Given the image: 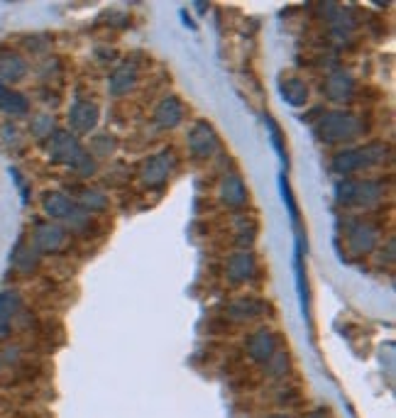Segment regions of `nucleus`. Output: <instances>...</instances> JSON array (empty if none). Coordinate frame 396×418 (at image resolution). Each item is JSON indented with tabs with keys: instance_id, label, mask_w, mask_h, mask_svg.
<instances>
[{
	"instance_id": "c756f323",
	"label": "nucleus",
	"mask_w": 396,
	"mask_h": 418,
	"mask_svg": "<svg viewBox=\"0 0 396 418\" xmlns=\"http://www.w3.org/2000/svg\"><path fill=\"white\" fill-rule=\"evenodd\" d=\"M10 330H13V316H8V314L0 311V340H8Z\"/></svg>"
},
{
	"instance_id": "bb28decb",
	"label": "nucleus",
	"mask_w": 396,
	"mask_h": 418,
	"mask_svg": "<svg viewBox=\"0 0 396 418\" xmlns=\"http://www.w3.org/2000/svg\"><path fill=\"white\" fill-rule=\"evenodd\" d=\"M267 128H269V135H272V142H274L276 152H279V155L284 157V162H286V150H284V135H281L279 125L274 123V118H269V115H267Z\"/></svg>"
},
{
	"instance_id": "aec40b11",
	"label": "nucleus",
	"mask_w": 396,
	"mask_h": 418,
	"mask_svg": "<svg viewBox=\"0 0 396 418\" xmlns=\"http://www.w3.org/2000/svg\"><path fill=\"white\" fill-rule=\"evenodd\" d=\"M279 93L289 105H293V108L308 103V86H306V81L298 76H284L279 81Z\"/></svg>"
},
{
	"instance_id": "f257e3e1",
	"label": "nucleus",
	"mask_w": 396,
	"mask_h": 418,
	"mask_svg": "<svg viewBox=\"0 0 396 418\" xmlns=\"http://www.w3.org/2000/svg\"><path fill=\"white\" fill-rule=\"evenodd\" d=\"M367 130V123L357 113L347 108H333L325 110L313 125V135L323 145H350L360 140Z\"/></svg>"
},
{
	"instance_id": "f8f14e48",
	"label": "nucleus",
	"mask_w": 396,
	"mask_h": 418,
	"mask_svg": "<svg viewBox=\"0 0 396 418\" xmlns=\"http://www.w3.org/2000/svg\"><path fill=\"white\" fill-rule=\"evenodd\" d=\"M66 118H69V128H71L74 135H88V132H93L95 125H98L100 108L93 103V100L78 98L71 103Z\"/></svg>"
},
{
	"instance_id": "9d476101",
	"label": "nucleus",
	"mask_w": 396,
	"mask_h": 418,
	"mask_svg": "<svg viewBox=\"0 0 396 418\" xmlns=\"http://www.w3.org/2000/svg\"><path fill=\"white\" fill-rule=\"evenodd\" d=\"M171 169H174V155L169 150L154 152L140 167V181L147 189H162L169 181Z\"/></svg>"
},
{
	"instance_id": "412c9836",
	"label": "nucleus",
	"mask_w": 396,
	"mask_h": 418,
	"mask_svg": "<svg viewBox=\"0 0 396 418\" xmlns=\"http://www.w3.org/2000/svg\"><path fill=\"white\" fill-rule=\"evenodd\" d=\"M13 267H18L20 272H25V274L35 272V269L40 267V252L32 245H28L25 240H20L13 252Z\"/></svg>"
},
{
	"instance_id": "2eb2a0df",
	"label": "nucleus",
	"mask_w": 396,
	"mask_h": 418,
	"mask_svg": "<svg viewBox=\"0 0 396 418\" xmlns=\"http://www.w3.org/2000/svg\"><path fill=\"white\" fill-rule=\"evenodd\" d=\"M218 198H221V203L230 210H238L248 205L250 193H248V186H245L243 177H240L238 172L223 174L221 184H218Z\"/></svg>"
},
{
	"instance_id": "4468645a",
	"label": "nucleus",
	"mask_w": 396,
	"mask_h": 418,
	"mask_svg": "<svg viewBox=\"0 0 396 418\" xmlns=\"http://www.w3.org/2000/svg\"><path fill=\"white\" fill-rule=\"evenodd\" d=\"M223 274L230 284H248L257 277V257L250 250H238L226 259Z\"/></svg>"
},
{
	"instance_id": "2f4dec72",
	"label": "nucleus",
	"mask_w": 396,
	"mask_h": 418,
	"mask_svg": "<svg viewBox=\"0 0 396 418\" xmlns=\"http://www.w3.org/2000/svg\"><path fill=\"white\" fill-rule=\"evenodd\" d=\"M5 91H8V88H5V83L0 81V98H3V93H5Z\"/></svg>"
},
{
	"instance_id": "6e6552de",
	"label": "nucleus",
	"mask_w": 396,
	"mask_h": 418,
	"mask_svg": "<svg viewBox=\"0 0 396 418\" xmlns=\"http://www.w3.org/2000/svg\"><path fill=\"white\" fill-rule=\"evenodd\" d=\"M69 242V232L54 220H37L32 227V247L37 252H45V255H57L66 247Z\"/></svg>"
},
{
	"instance_id": "dca6fc26",
	"label": "nucleus",
	"mask_w": 396,
	"mask_h": 418,
	"mask_svg": "<svg viewBox=\"0 0 396 418\" xmlns=\"http://www.w3.org/2000/svg\"><path fill=\"white\" fill-rule=\"evenodd\" d=\"M137 81H140V66L135 64V61H122V64H117L113 71H110L108 76V93L115 98H122L127 96L130 91H135Z\"/></svg>"
},
{
	"instance_id": "9b49d317",
	"label": "nucleus",
	"mask_w": 396,
	"mask_h": 418,
	"mask_svg": "<svg viewBox=\"0 0 396 418\" xmlns=\"http://www.w3.org/2000/svg\"><path fill=\"white\" fill-rule=\"evenodd\" d=\"M245 352H248L250 362L264 367V364L279 352V338H276V333L269 330V328H260V330L248 335V340H245Z\"/></svg>"
},
{
	"instance_id": "f3484780",
	"label": "nucleus",
	"mask_w": 396,
	"mask_h": 418,
	"mask_svg": "<svg viewBox=\"0 0 396 418\" xmlns=\"http://www.w3.org/2000/svg\"><path fill=\"white\" fill-rule=\"evenodd\" d=\"M152 120H154V125L162 130L179 128L181 120H184V103H181V98L179 96H164L157 103V108H154Z\"/></svg>"
},
{
	"instance_id": "1a4fd4ad",
	"label": "nucleus",
	"mask_w": 396,
	"mask_h": 418,
	"mask_svg": "<svg viewBox=\"0 0 396 418\" xmlns=\"http://www.w3.org/2000/svg\"><path fill=\"white\" fill-rule=\"evenodd\" d=\"M323 96L335 105H347L357 96V81L345 68H333L323 78Z\"/></svg>"
},
{
	"instance_id": "b1692460",
	"label": "nucleus",
	"mask_w": 396,
	"mask_h": 418,
	"mask_svg": "<svg viewBox=\"0 0 396 418\" xmlns=\"http://www.w3.org/2000/svg\"><path fill=\"white\" fill-rule=\"evenodd\" d=\"M264 372L269 374L272 379L286 377V372H289V354L286 352H276L274 357H272L269 362L264 364Z\"/></svg>"
},
{
	"instance_id": "a878e982",
	"label": "nucleus",
	"mask_w": 396,
	"mask_h": 418,
	"mask_svg": "<svg viewBox=\"0 0 396 418\" xmlns=\"http://www.w3.org/2000/svg\"><path fill=\"white\" fill-rule=\"evenodd\" d=\"M95 169H98V162L93 160V157L86 152V155L78 160L76 164H74V172L78 174V177H83V179H88V177H93L95 174Z\"/></svg>"
},
{
	"instance_id": "cd10ccee",
	"label": "nucleus",
	"mask_w": 396,
	"mask_h": 418,
	"mask_svg": "<svg viewBox=\"0 0 396 418\" xmlns=\"http://www.w3.org/2000/svg\"><path fill=\"white\" fill-rule=\"evenodd\" d=\"M0 137H3V142L8 147H18L20 145V132H18V128H15L13 123L3 125V130H0Z\"/></svg>"
},
{
	"instance_id": "7ed1b4c3",
	"label": "nucleus",
	"mask_w": 396,
	"mask_h": 418,
	"mask_svg": "<svg viewBox=\"0 0 396 418\" xmlns=\"http://www.w3.org/2000/svg\"><path fill=\"white\" fill-rule=\"evenodd\" d=\"M384 189L382 181L377 179H340L335 184V201L342 208H372V205L384 201Z\"/></svg>"
},
{
	"instance_id": "7c9ffc66",
	"label": "nucleus",
	"mask_w": 396,
	"mask_h": 418,
	"mask_svg": "<svg viewBox=\"0 0 396 418\" xmlns=\"http://www.w3.org/2000/svg\"><path fill=\"white\" fill-rule=\"evenodd\" d=\"M267 418H291V416H286V414H274V416H267Z\"/></svg>"
},
{
	"instance_id": "20e7f679",
	"label": "nucleus",
	"mask_w": 396,
	"mask_h": 418,
	"mask_svg": "<svg viewBox=\"0 0 396 418\" xmlns=\"http://www.w3.org/2000/svg\"><path fill=\"white\" fill-rule=\"evenodd\" d=\"M42 210L47 213V218L54 223H66L71 230H83L91 223V215L76 205V201L71 198L66 191H47L42 196Z\"/></svg>"
},
{
	"instance_id": "72a5a7b5",
	"label": "nucleus",
	"mask_w": 396,
	"mask_h": 418,
	"mask_svg": "<svg viewBox=\"0 0 396 418\" xmlns=\"http://www.w3.org/2000/svg\"><path fill=\"white\" fill-rule=\"evenodd\" d=\"M308 418H323V416H315V414H313V416H308Z\"/></svg>"
},
{
	"instance_id": "c85d7f7f",
	"label": "nucleus",
	"mask_w": 396,
	"mask_h": 418,
	"mask_svg": "<svg viewBox=\"0 0 396 418\" xmlns=\"http://www.w3.org/2000/svg\"><path fill=\"white\" fill-rule=\"evenodd\" d=\"M281 193H284V201H286L289 210H291V218H293V220H298V208H296V203H293L291 189H289V184H286V181H281Z\"/></svg>"
},
{
	"instance_id": "473e14b6",
	"label": "nucleus",
	"mask_w": 396,
	"mask_h": 418,
	"mask_svg": "<svg viewBox=\"0 0 396 418\" xmlns=\"http://www.w3.org/2000/svg\"><path fill=\"white\" fill-rule=\"evenodd\" d=\"M3 364H5V362H3V354H0V369H3Z\"/></svg>"
},
{
	"instance_id": "6ab92c4d",
	"label": "nucleus",
	"mask_w": 396,
	"mask_h": 418,
	"mask_svg": "<svg viewBox=\"0 0 396 418\" xmlns=\"http://www.w3.org/2000/svg\"><path fill=\"white\" fill-rule=\"evenodd\" d=\"M74 201H76V205L86 213H103V210H108L110 205V198L105 196L100 189H93V186H83L78 189L76 196H71Z\"/></svg>"
},
{
	"instance_id": "f03ea898",
	"label": "nucleus",
	"mask_w": 396,
	"mask_h": 418,
	"mask_svg": "<svg viewBox=\"0 0 396 418\" xmlns=\"http://www.w3.org/2000/svg\"><path fill=\"white\" fill-rule=\"evenodd\" d=\"M389 155V147L384 142H367V145L345 147L333 157V172L342 179H352L372 167H379Z\"/></svg>"
},
{
	"instance_id": "5701e85b",
	"label": "nucleus",
	"mask_w": 396,
	"mask_h": 418,
	"mask_svg": "<svg viewBox=\"0 0 396 418\" xmlns=\"http://www.w3.org/2000/svg\"><path fill=\"white\" fill-rule=\"evenodd\" d=\"M54 130H57L54 118H52V115H47V113L35 115V118L30 120V132H32V137H35V140L47 142L52 135H54Z\"/></svg>"
},
{
	"instance_id": "39448f33",
	"label": "nucleus",
	"mask_w": 396,
	"mask_h": 418,
	"mask_svg": "<svg viewBox=\"0 0 396 418\" xmlns=\"http://www.w3.org/2000/svg\"><path fill=\"white\" fill-rule=\"evenodd\" d=\"M186 150L196 162H208L221 150V137L208 120H196L186 132Z\"/></svg>"
},
{
	"instance_id": "ddd939ff",
	"label": "nucleus",
	"mask_w": 396,
	"mask_h": 418,
	"mask_svg": "<svg viewBox=\"0 0 396 418\" xmlns=\"http://www.w3.org/2000/svg\"><path fill=\"white\" fill-rule=\"evenodd\" d=\"M269 306L260 299V296H238L226 306V316L233 323H255L264 318Z\"/></svg>"
},
{
	"instance_id": "0eeeda50",
	"label": "nucleus",
	"mask_w": 396,
	"mask_h": 418,
	"mask_svg": "<svg viewBox=\"0 0 396 418\" xmlns=\"http://www.w3.org/2000/svg\"><path fill=\"white\" fill-rule=\"evenodd\" d=\"M47 155L54 164H66V167L74 169V164L86 155V150L71 130L57 128L54 135L47 140Z\"/></svg>"
},
{
	"instance_id": "a211bd4d",
	"label": "nucleus",
	"mask_w": 396,
	"mask_h": 418,
	"mask_svg": "<svg viewBox=\"0 0 396 418\" xmlns=\"http://www.w3.org/2000/svg\"><path fill=\"white\" fill-rule=\"evenodd\" d=\"M28 73V61L23 54L13 49H3L0 52V81L3 83H18L25 78Z\"/></svg>"
},
{
	"instance_id": "393cba45",
	"label": "nucleus",
	"mask_w": 396,
	"mask_h": 418,
	"mask_svg": "<svg viewBox=\"0 0 396 418\" xmlns=\"http://www.w3.org/2000/svg\"><path fill=\"white\" fill-rule=\"evenodd\" d=\"M0 311L13 316V318L23 311V299H20L18 291H3V294H0Z\"/></svg>"
},
{
	"instance_id": "423d86ee",
	"label": "nucleus",
	"mask_w": 396,
	"mask_h": 418,
	"mask_svg": "<svg viewBox=\"0 0 396 418\" xmlns=\"http://www.w3.org/2000/svg\"><path fill=\"white\" fill-rule=\"evenodd\" d=\"M345 240L355 255H372L382 240V230L369 218H350L345 223Z\"/></svg>"
},
{
	"instance_id": "4be33fe9",
	"label": "nucleus",
	"mask_w": 396,
	"mask_h": 418,
	"mask_svg": "<svg viewBox=\"0 0 396 418\" xmlns=\"http://www.w3.org/2000/svg\"><path fill=\"white\" fill-rule=\"evenodd\" d=\"M0 110L8 115H13V118H20V115H28L30 113V100L25 93L20 91H5L3 98H0Z\"/></svg>"
}]
</instances>
